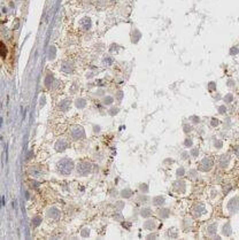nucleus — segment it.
<instances>
[{
	"label": "nucleus",
	"instance_id": "nucleus-1",
	"mask_svg": "<svg viewBox=\"0 0 239 240\" xmlns=\"http://www.w3.org/2000/svg\"><path fill=\"white\" fill-rule=\"evenodd\" d=\"M6 53H7V51H6V47L4 46V44L0 41V55H1L3 57H5L6 56Z\"/></svg>",
	"mask_w": 239,
	"mask_h": 240
}]
</instances>
